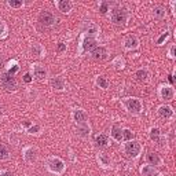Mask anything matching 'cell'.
<instances>
[{
    "label": "cell",
    "mask_w": 176,
    "mask_h": 176,
    "mask_svg": "<svg viewBox=\"0 0 176 176\" xmlns=\"http://www.w3.org/2000/svg\"><path fill=\"white\" fill-rule=\"evenodd\" d=\"M63 50H65V44L59 43V46H58V51H63Z\"/></svg>",
    "instance_id": "33"
},
{
    "label": "cell",
    "mask_w": 176,
    "mask_h": 176,
    "mask_svg": "<svg viewBox=\"0 0 176 176\" xmlns=\"http://www.w3.org/2000/svg\"><path fill=\"white\" fill-rule=\"evenodd\" d=\"M136 77H138V80H140V81H144V80L147 79V72H146V70H138Z\"/></svg>",
    "instance_id": "20"
},
{
    "label": "cell",
    "mask_w": 176,
    "mask_h": 176,
    "mask_svg": "<svg viewBox=\"0 0 176 176\" xmlns=\"http://www.w3.org/2000/svg\"><path fill=\"white\" fill-rule=\"evenodd\" d=\"M127 108L130 109L131 111H133V113H138L142 109V105H140V102L138 99H128L127 101Z\"/></svg>",
    "instance_id": "6"
},
{
    "label": "cell",
    "mask_w": 176,
    "mask_h": 176,
    "mask_svg": "<svg viewBox=\"0 0 176 176\" xmlns=\"http://www.w3.org/2000/svg\"><path fill=\"white\" fill-rule=\"evenodd\" d=\"M51 85L54 87L55 90H62L63 87H65V83H63V80L59 79V77H55L52 81H51Z\"/></svg>",
    "instance_id": "11"
},
{
    "label": "cell",
    "mask_w": 176,
    "mask_h": 176,
    "mask_svg": "<svg viewBox=\"0 0 176 176\" xmlns=\"http://www.w3.org/2000/svg\"><path fill=\"white\" fill-rule=\"evenodd\" d=\"M101 14H106V11H108V3L105 1V3H102V6H101Z\"/></svg>",
    "instance_id": "29"
},
{
    "label": "cell",
    "mask_w": 176,
    "mask_h": 176,
    "mask_svg": "<svg viewBox=\"0 0 176 176\" xmlns=\"http://www.w3.org/2000/svg\"><path fill=\"white\" fill-rule=\"evenodd\" d=\"M127 19V13L125 10H122V8H116L113 11V22L117 24V25H122Z\"/></svg>",
    "instance_id": "2"
},
{
    "label": "cell",
    "mask_w": 176,
    "mask_h": 176,
    "mask_svg": "<svg viewBox=\"0 0 176 176\" xmlns=\"http://www.w3.org/2000/svg\"><path fill=\"white\" fill-rule=\"evenodd\" d=\"M98 84H99V85L102 87V88H108V81H106V80L103 79V77H99V79H98Z\"/></svg>",
    "instance_id": "26"
},
{
    "label": "cell",
    "mask_w": 176,
    "mask_h": 176,
    "mask_svg": "<svg viewBox=\"0 0 176 176\" xmlns=\"http://www.w3.org/2000/svg\"><path fill=\"white\" fill-rule=\"evenodd\" d=\"M1 176H13V175H11L10 172H4V173H3V175H1Z\"/></svg>",
    "instance_id": "37"
},
{
    "label": "cell",
    "mask_w": 176,
    "mask_h": 176,
    "mask_svg": "<svg viewBox=\"0 0 176 176\" xmlns=\"http://www.w3.org/2000/svg\"><path fill=\"white\" fill-rule=\"evenodd\" d=\"M74 120L77 122H84L87 120V114L81 110H76L74 111Z\"/></svg>",
    "instance_id": "12"
},
{
    "label": "cell",
    "mask_w": 176,
    "mask_h": 176,
    "mask_svg": "<svg viewBox=\"0 0 176 176\" xmlns=\"http://www.w3.org/2000/svg\"><path fill=\"white\" fill-rule=\"evenodd\" d=\"M160 116L164 117V119H169L171 116H172V109L169 108V106H162L160 109Z\"/></svg>",
    "instance_id": "9"
},
{
    "label": "cell",
    "mask_w": 176,
    "mask_h": 176,
    "mask_svg": "<svg viewBox=\"0 0 176 176\" xmlns=\"http://www.w3.org/2000/svg\"><path fill=\"white\" fill-rule=\"evenodd\" d=\"M59 10L63 11V13H66V11L70 10V7H72V4L69 3V1H65V0H62V1H59Z\"/></svg>",
    "instance_id": "15"
},
{
    "label": "cell",
    "mask_w": 176,
    "mask_h": 176,
    "mask_svg": "<svg viewBox=\"0 0 176 176\" xmlns=\"http://www.w3.org/2000/svg\"><path fill=\"white\" fill-rule=\"evenodd\" d=\"M35 74H36L37 79H43L44 76H46V70H44L43 68H40V66H37L36 69H35Z\"/></svg>",
    "instance_id": "19"
},
{
    "label": "cell",
    "mask_w": 176,
    "mask_h": 176,
    "mask_svg": "<svg viewBox=\"0 0 176 176\" xmlns=\"http://www.w3.org/2000/svg\"><path fill=\"white\" fill-rule=\"evenodd\" d=\"M17 70H18V66H14L13 69H10V72H8V74H11V76H13L15 72H17Z\"/></svg>",
    "instance_id": "32"
},
{
    "label": "cell",
    "mask_w": 176,
    "mask_h": 176,
    "mask_svg": "<svg viewBox=\"0 0 176 176\" xmlns=\"http://www.w3.org/2000/svg\"><path fill=\"white\" fill-rule=\"evenodd\" d=\"M161 95H162V98H164V99H166V101H171V99L173 98V91H172V88H168V87L162 88Z\"/></svg>",
    "instance_id": "8"
},
{
    "label": "cell",
    "mask_w": 176,
    "mask_h": 176,
    "mask_svg": "<svg viewBox=\"0 0 176 176\" xmlns=\"http://www.w3.org/2000/svg\"><path fill=\"white\" fill-rule=\"evenodd\" d=\"M139 150H140V146L138 142H131V143H127V146H125V151L130 157L138 155L139 154Z\"/></svg>",
    "instance_id": "3"
},
{
    "label": "cell",
    "mask_w": 176,
    "mask_h": 176,
    "mask_svg": "<svg viewBox=\"0 0 176 176\" xmlns=\"http://www.w3.org/2000/svg\"><path fill=\"white\" fill-rule=\"evenodd\" d=\"M95 40L94 39H91V37H87L85 40H84V50H87V51H91V50H94L95 48Z\"/></svg>",
    "instance_id": "10"
},
{
    "label": "cell",
    "mask_w": 176,
    "mask_h": 176,
    "mask_svg": "<svg viewBox=\"0 0 176 176\" xmlns=\"http://www.w3.org/2000/svg\"><path fill=\"white\" fill-rule=\"evenodd\" d=\"M92 57L96 61H102V59H105V58L108 57V52H106V50H105L103 47H95L92 50Z\"/></svg>",
    "instance_id": "5"
},
{
    "label": "cell",
    "mask_w": 176,
    "mask_h": 176,
    "mask_svg": "<svg viewBox=\"0 0 176 176\" xmlns=\"http://www.w3.org/2000/svg\"><path fill=\"white\" fill-rule=\"evenodd\" d=\"M3 32H4V26H3V24L0 22V35H1Z\"/></svg>",
    "instance_id": "36"
},
{
    "label": "cell",
    "mask_w": 176,
    "mask_h": 176,
    "mask_svg": "<svg viewBox=\"0 0 176 176\" xmlns=\"http://www.w3.org/2000/svg\"><path fill=\"white\" fill-rule=\"evenodd\" d=\"M1 84H3V87L8 91L15 90V85H17L14 77L11 74H8V73H4V74L1 76Z\"/></svg>",
    "instance_id": "1"
},
{
    "label": "cell",
    "mask_w": 176,
    "mask_h": 176,
    "mask_svg": "<svg viewBox=\"0 0 176 176\" xmlns=\"http://www.w3.org/2000/svg\"><path fill=\"white\" fill-rule=\"evenodd\" d=\"M168 80H169V83H172V84H173V77H172V76H169V79H168Z\"/></svg>",
    "instance_id": "38"
},
{
    "label": "cell",
    "mask_w": 176,
    "mask_h": 176,
    "mask_svg": "<svg viewBox=\"0 0 176 176\" xmlns=\"http://www.w3.org/2000/svg\"><path fill=\"white\" fill-rule=\"evenodd\" d=\"M39 21L41 22L43 25L48 26L54 22V15L51 14V13H48V11H43V13L39 15Z\"/></svg>",
    "instance_id": "4"
},
{
    "label": "cell",
    "mask_w": 176,
    "mask_h": 176,
    "mask_svg": "<svg viewBox=\"0 0 176 176\" xmlns=\"http://www.w3.org/2000/svg\"><path fill=\"white\" fill-rule=\"evenodd\" d=\"M158 136H160V131H158L157 128H153V130H151V133H150V138L153 140H158Z\"/></svg>",
    "instance_id": "23"
},
{
    "label": "cell",
    "mask_w": 176,
    "mask_h": 176,
    "mask_svg": "<svg viewBox=\"0 0 176 176\" xmlns=\"http://www.w3.org/2000/svg\"><path fill=\"white\" fill-rule=\"evenodd\" d=\"M8 157V150L4 146H0V158H7Z\"/></svg>",
    "instance_id": "25"
},
{
    "label": "cell",
    "mask_w": 176,
    "mask_h": 176,
    "mask_svg": "<svg viewBox=\"0 0 176 176\" xmlns=\"http://www.w3.org/2000/svg\"><path fill=\"white\" fill-rule=\"evenodd\" d=\"M36 131H39V127H32V128H30V130H29V132H36Z\"/></svg>",
    "instance_id": "34"
},
{
    "label": "cell",
    "mask_w": 176,
    "mask_h": 176,
    "mask_svg": "<svg viewBox=\"0 0 176 176\" xmlns=\"http://www.w3.org/2000/svg\"><path fill=\"white\" fill-rule=\"evenodd\" d=\"M32 51H33V52H36L37 55L40 54V48H37V47H35V48H32Z\"/></svg>",
    "instance_id": "35"
},
{
    "label": "cell",
    "mask_w": 176,
    "mask_h": 176,
    "mask_svg": "<svg viewBox=\"0 0 176 176\" xmlns=\"http://www.w3.org/2000/svg\"><path fill=\"white\" fill-rule=\"evenodd\" d=\"M50 169L54 171V172H61L63 169V162L61 160H58V158H54V160L50 161Z\"/></svg>",
    "instance_id": "7"
},
{
    "label": "cell",
    "mask_w": 176,
    "mask_h": 176,
    "mask_svg": "<svg viewBox=\"0 0 176 176\" xmlns=\"http://www.w3.org/2000/svg\"><path fill=\"white\" fill-rule=\"evenodd\" d=\"M24 81H25V83H30V81H32V77H30L29 73H26V74L24 76Z\"/></svg>",
    "instance_id": "30"
},
{
    "label": "cell",
    "mask_w": 176,
    "mask_h": 176,
    "mask_svg": "<svg viewBox=\"0 0 176 176\" xmlns=\"http://www.w3.org/2000/svg\"><path fill=\"white\" fill-rule=\"evenodd\" d=\"M154 14H155V17H157V18H162V17L165 15V11L162 10L161 7H157L154 10Z\"/></svg>",
    "instance_id": "22"
},
{
    "label": "cell",
    "mask_w": 176,
    "mask_h": 176,
    "mask_svg": "<svg viewBox=\"0 0 176 176\" xmlns=\"http://www.w3.org/2000/svg\"><path fill=\"white\" fill-rule=\"evenodd\" d=\"M8 4H10L11 7H21V6H22L21 1H14V0H10V1H8Z\"/></svg>",
    "instance_id": "28"
},
{
    "label": "cell",
    "mask_w": 176,
    "mask_h": 176,
    "mask_svg": "<svg viewBox=\"0 0 176 176\" xmlns=\"http://www.w3.org/2000/svg\"><path fill=\"white\" fill-rule=\"evenodd\" d=\"M166 37H168V33H165V35H162L161 37H160V39H158V41H157V44H161L162 41H164V40L166 39Z\"/></svg>",
    "instance_id": "31"
},
{
    "label": "cell",
    "mask_w": 176,
    "mask_h": 176,
    "mask_svg": "<svg viewBox=\"0 0 176 176\" xmlns=\"http://www.w3.org/2000/svg\"><path fill=\"white\" fill-rule=\"evenodd\" d=\"M125 46L128 47V48H135V47L138 46V40L135 39V37H128V39L125 40Z\"/></svg>",
    "instance_id": "17"
},
{
    "label": "cell",
    "mask_w": 176,
    "mask_h": 176,
    "mask_svg": "<svg viewBox=\"0 0 176 176\" xmlns=\"http://www.w3.org/2000/svg\"><path fill=\"white\" fill-rule=\"evenodd\" d=\"M143 175L144 176H157V171H154V168H151V166H146L143 168Z\"/></svg>",
    "instance_id": "18"
},
{
    "label": "cell",
    "mask_w": 176,
    "mask_h": 176,
    "mask_svg": "<svg viewBox=\"0 0 176 176\" xmlns=\"http://www.w3.org/2000/svg\"><path fill=\"white\" fill-rule=\"evenodd\" d=\"M147 161L150 162L151 165H158L160 164V157L155 153H150V154H147Z\"/></svg>",
    "instance_id": "13"
},
{
    "label": "cell",
    "mask_w": 176,
    "mask_h": 176,
    "mask_svg": "<svg viewBox=\"0 0 176 176\" xmlns=\"http://www.w3.org/2000/svg\"><path fill=\"white\" fill-rule=\"evenodd\" d=\"M95 142H96L98 146L103 147V146H106V144H108V136H106V135H98L96 139H95Z\"/></svg>",
    "instance_id": "14"
},
{
    "label": "cell",
    "mask_w": 176,
    "mask_h": 176,
    "mask_svg": "<svg viewBox=\"0 0 176 176\" xmlns=\"http://www.w3.org/2000/svg\"><path fill=\"white\" fill-rule=\"evenodd\" d=\"M79 132H80V135H81V136H87V135H88V132H90V128H88V127H85V125H83V127H80V128H79Z\"/></svg>",
    "instance_id": "21"
},
{
    "label": "cell",
    "mask_w": 176,
    "mask_h": 176,
    "mask_svg": "<svg viewBox=\"0 0 176 176\" xmlns=\"http://www.w3.org/2000/svg\"><path fill=\"white\" fill-rule=\"evenodd\" d=\"M122 131L120 130L119 127H113V131H111V135H113V138H114L116 140H121L122 135H121Z\"/></svg>",
    "instance_id": "16"
},
{
    "label": "cell",
    "mask_w": 176,
    "mask_h": 176,
    "mask_svg": "<svg viewBox=\"0 0 176 176\" xmlns=\"http://www.w3.org/2000/svg\"><path fill=\"white\" fill-rule=\"evenodd\" d=\"M35 151L33 150H28V153H26V160H28L29 162H32V161H35Z\"/></svg>",
    "instance_id": "24"
},
{
    "label": "cell",
    "mask_w": 176,
    "mask_h": 176,
    "mask_svg": "<svg viewBox=\"0 0 176 176\" xmlns=\"http://www.w3.org/2000/svg\"><path fill=\"white\" fill-rule=\"evenodd\" d=\"M122 132H124V135H122V136H124V139H125V140H130L131 138H132V133H131V131L125 130V131H122Z\"/></svg>",
    "instance_id": "27"
}]
</instances>
